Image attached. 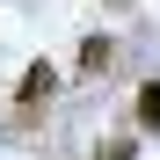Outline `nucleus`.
Segmentation results:
<instances>
[{
    "label": "nucleus",
    "instance_id": "1",
    "mask_svg": "<svg viewBox=\"0 0 160 160\" xmlns=\"http://www.w3.org/2000/svg\"><path fill=\"white\" fill-rule=\"evenodd\" d=\"M51 88H58L51 58H29V73H22V88H15V124H37V109L51 102Z\"/></svg>",
    "mask_w": 160,
    "mask_h": 160
},
{
    "label": "nucleus",
    "instance_id": "3",
    "mask_svg": "<svg viewBox=\"0 0 160 160\" xmlns=\"http://www.w3.org/2000/svg\"><path fill=\"white\" fill-rule=\"evenodd\" d=\"M138 124L160 131V80H146V88H138Z\"/></svg>",
    "mask_w": 160,
    "mask_h": 160
},
{
    "label": "nucleus",
    "instance_id": "2",
    "mask_svg": "<svg viewBox=\"0 0 160 160\" xmlns=\"http://www.w3.org/2000/svg\"><path fill=\"white\" fill-rule=\"evenodd\" d=\"M117 66V44L109 37H88V44H80V73H109Z\"/></svg>",
    "mask_w": 160,
    "mask_h": 160
}]
</instances>
